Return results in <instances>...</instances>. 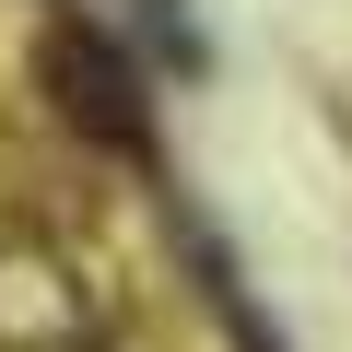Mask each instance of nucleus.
Returning a JSON list of instances; mask_svg holds the SVG:
<instances>
[{
    "label": "nucleus",
    "instance_id": "1",
    "mask_svg": "<svg viewBox=\"0 0 352 352\" xmlns=\"http://www.w3.org/2000/svg\"><path fill=\"white\" fill-rule=\"evenodd\" d=\"M36 71L59 82V118H71V129H94L106 153H153V118H141V94H129V71H118V47H106V36L59 24Z\"/></svg>",
    "mask_w": 352,
    "mask_h": 352
}]
</instances>
